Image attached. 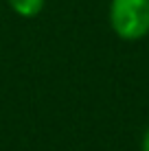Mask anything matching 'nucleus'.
<instances>
[{"label": "nucleus", "instance_id": "nucleus-2", "mask_svg": "<svg viewBox=\"0 0 149 151\" xmlns=\"http://www.w3.org/2000/svg\"><path fill=\"white\" fill-rule=\"evenodd\" d=\"M9 7H11V11L15 15H20V18H35V15L42 13L46 0H7Z\"/></svg>", "mask_w": 149, "mask_h": 151}, {"label": "nucleus", "instance_id": "nucleus-3", "mask_svg": "<svg viewBox=\"0 0 149 151\" xmlns=\"http://www.w3.org/2000/svg\"><path fill=\"white\" fill-rule=\"evenodd\" d=\"M140 151H149V127L145 129V134H143V140H140Z\"/></svg>", "mask_w": 149, "mask_h": 151}, {"label": "nucleus", "instance_id": "nucleus-1", "mask_svg": "<svg viewBox=\"0 0 149 151\" xmlns=\"http://www.w3.org/2000/svg\"><path fill=\"white\" fill-rule=\"evenodd\" d=\"M110 27L116 37L138 42L149 35V0H110Z\"/></svg>", "mask_w": 149, "mask_h": 151}]
</instances>
